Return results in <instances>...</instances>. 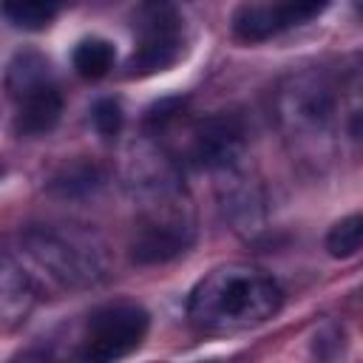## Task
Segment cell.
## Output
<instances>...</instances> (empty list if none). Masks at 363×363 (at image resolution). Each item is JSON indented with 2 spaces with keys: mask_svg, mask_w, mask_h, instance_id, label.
Segmentation results:
<instances>
[{
  "mask_svg": "<svg viewBox=\"0 0 363 363\" xmlns=\"http://www.w3.org/2000/svg\"><path fill=\"white\" fill-rule=\"evenodd\" d=\"M147 329H150V315L145 306L133 301L105 303L88 315L79 354L96 363L122 360L142 346Z\"/></svg>",
  "mask_w": 363,
  "mask_h": 363,
  "instance_id": "3957f363",
  "label": "cell"
},
{
  "mask_svg": "<svg viewBox=\"0 0 363 363\" xmlns=\"http://www.w3.org/2000/svg\"><path fill=\"white\" fill-rule=\"evenodd\" d=\"M289 96V119L301 128H323L332 116V94L323 82H295Z\"/></svg>",
  "mask_w": 363,
  "mask_h": 363,
  "instance_id": "9c48e42d",
  "label": "cell"
},
{
  "mask_svg": "<svg viewBox=\"0 0 363 363\" xmlns=\"http://www.w3.org/2000/svg\"><path fill=\"white\" fill-rule=\"evenodd\" d=\"M62 113V96L54 82L40 85L17 99V116H14V130L20 136H40L48 133Z\"/></svg>",
  "mask_w": 363,
  "mask_h": 363,
  "instance_id": "8992f818",
  "label": "cell"
},
{
  "mask_svg": "<svg viewBox=\"0 0 363 363\" xmlns=\"http://www.w3.org/2000/svg\"><path fill=\"white\" fill-rule=\"evenodd\" d=\"M23 247L57 284L68 289L96 286L111 269L105 244L82 227L37 224L23 233Z\"/></svg>",
  "mask_w": 363,
  "mask_h": 363,
  "instance_id": "7a4b0ae2",
  "label": "cell"
},
{
  "mask_svg": "<svg viewBox=\"0 0 363 363\" xmlns=\"http://www.w3.org/2000/svg\"><path fill=\"white\" fill-rule=\"evenodd\" d=\"M329 6V0H284L278 9L286 20V26H301L306 20H315L318 14H323Z\"/></svg>",
  "mask_w": 363,
  "mask_h": 363,
  "instance_id": "e0dca14e",
  "label": "cell"
},
{
  "mask_svg": "<svg viewBox=\"0 0 363 363\" xmlns=\"http://www.w3.org/2000/svg\"><path fill=\"white\" fill-rule=\"evenodd\" d=\"M62 0H0L3 17L23 31H43L60 14Z\"/></svg>",
  "mask_w": 363,
  "mask_h": 363,
  "instance_id": "7c38bea8",
  "label": "cell"
},
{
  "mask_svg": "<svg viewBox=\"0 0 363 363\" xmlns=\"http://www.w3.org/2000/svg\"><path fill=\"white\" fill-rule=\"evenodd\" d=\"M187 227L176 221H153L139 230V235L130 244V255L136 264H164L187 250Z\"/></svg>",
  "mask_w": 363,
  "mask_h": 363,
  "instance_id": "52a82bcc",
  "label": "cell"
},
{
  "mask_svg": "<svg viewBox=\"0 0 363 363\" xmlns=\"http://www.w3.org/2000/svg\"><path fill=\"white\" fill-rule=\"evenodd\" d=\"M136 45H182V14L176 0H142L133 11Z\"/></svg>",
  "mask_w": 363,
  "mask_h": 363,
  "instance_id": "5b68a950",
  "label": "cell"
},
{
  "mask_svg": "<svg viewBox=\"0 0 363 363\" xmlns=\"http://www.w3.org/2000/svg\"><path fill=\"white\" fill-rule=\"evenodd\" d=\"M48 82H54V79H51L48 60L43 54H37V51H20L9 62L6 85H9V91H11L14 99H20L23 94L34 91L40 85H48Z\"/></svg>",
  "mask_w": 363,
  "mask_h": 363,
  "instance_id": "8fae6325",
  "label": "cell"
},
{
  "mask_svg": "<svg viewBox=\"0 0 363 363\" xmlns=\"http://www.w3.org/2000/svg\"><path fill=\"white\" fill-rule=\"evenodd\" d=\"M34 306V289L26 272L0 252V320L3 323H20L28 318Z\"/></svg>",
  "mask_w": 363,
  "mask_h": 363,
  "instance_id": "ba28073f",
  "label": "cell"
},
{
  "mask_svg": "<svg viewBox=\"0 0 363 363\" xmlns=\"http://www.w3.org/2000/svg\"><path fill=\"white\" fill-rule=\"evenodd\" d=\"M0 173H3V167H0Z\"/></svg>",
  "mask_w": 363,
  "mask_h": 363,
  "instance_id": "d6986e66",
  "label": "cell"
},
{
  "mask_svg": "<svg viewBox=\"0 0 363 363\" xmlns=\"http://www.w3.org/2000/svg\"><path fill=\"white\" fill-rule=\"evenodd\" d=\"M241 147H244L241 122L235 116L218 113L199 125L190 156L204 170H224L241 156Z\"/></svg>",
  "mask_w": 363,
  "mask_h": 363,
  "instance_id": "277c9868",
  "label": "cell"
},
{
  "mask_svg": "<svg viewBox=\"0 0 363 363\" xmlns=\"http://www.w3.org/2000/svg\"><path fill=\"white\" fill-rule=\"evenodd\" d=\"M289 28L278 6H241L233 14V34L241 43H261Z\"/></svg>",
  "mask_w": 363,
  "mask_h": 363,
  "instance_id": "30bf717a",
  "label": "cell"
},
{
  "mask_svg": "<svg viewBox=\"0 0 363 363\" xmlns=\"http://www.w3.org/2000/svg\"><path fill=\"white\" fill-rule=\"evenodd\" d=\"M113 57H116V51H113V45L108 40H102V37H85L74 48L71 62H74V68H77L79 77H85V79H102L113 68Z\"/></svg>",
  "mask_w": 363,
  "mask_h": 363,
  "instance_id": "4fadbf2b",
  "label": "cell"
},
{
  "mask_svg": "<svg viewBox=\"0 0 363 363\" xmlns=\"http://www.w3.org/2000/svg\"><path fill=\"white\" fill-rule=\"evenodd\" d=\"M284 292L278 281L250 264H224L207 272L187 298V318L210 335L244 332L278 315Z\"/></svg>",
  "mask_w": 363,
  "mask_h": 363,
  "instance_id": "6da1fadb",
  "label": "cell"
},
{
  "mask_svg": "<svg viewBox=\"0 0 363 363\" xmlns=\"http://www.w3.org/2000/svg\"><path fill=\"white\" fill-rule=\"evenodd\" d=\"M360 244H363V216L360 213L340 218L326 235V250L332 258H352V255H357Z\"/></svg>",
  "mask_w": 363,
  "mask_h": 363,
  "instance_id": "5bb4252c",
  "label": "cell"
},
{
  "mask_svg": "<svg viewBox=\"0 0 363 363\" xmlns=\"http://www.w3.org/2000/svg\"><path fill=\"white\" fill-rule=\"evenodd\" d=\"M91 119H94V128L105 139H111V136H116L122 130V108H119L116 99H99L94 105V111H91Z\"/></svg>",
  "mask_w": 363,
  "mask_h": 363,
  "instance_id": "9a60e30c",
  "label": "cell"
},
{
  "mask_svg": "<svg viewBox=\"0 0 363 363\" xmlns=\"http://www.w3.org/2000/svg\"><path fill=\"white\" fill-rule=\"evenodd\" d=\"M96 184V170L94 167H71V170H65L60 179H54L51 182V187L54 190H60L62 196H74V193H85V190H91Z\"/></svg>",
  "mask_w": 363,
  "mask_h": 363,
  "instance_id": "2e32d148",
  "label": "cell"
},
{
  "mask_svg": "<svg viewBox=\"0 0 363 363\" xmlns=\"http://www.w3.org/2000/svg\"><path fill=\"white\" fill-rule=\"evenodd\" d=\"M182 111H184V96H164V99H159V102H153V105L147 108L145 122H147V128L162 130V128H167Z\"/></svg>",
  "mask_w": 363,
  "mask_h": 363,
  "instance_id": "ac0fdd59",
  "label": "cell"
}]
</instances>
